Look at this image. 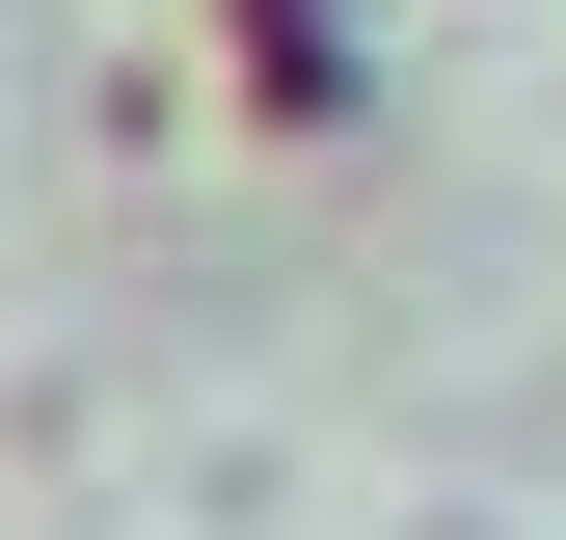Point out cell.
I'll return each instance as SVG.
<instances>
[{"label": "cell", "mask_w": 566, "mask_h": 540, "mask_svg": "<svg viewBox=\"0 0 566 540\" xmlns=\"http://www.w3.org/2000/svg\"><path fill=\"white\" fill-rule=\"evenodd\" d=\"M217 54H243V135H350L378 108V28L350 0H217Z\"/></svg>", "instance_id": "6da1fadb"}]
</instances>
